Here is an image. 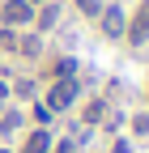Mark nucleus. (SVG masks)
Wrapping results in <instances>:
<instances>
[{"label":"nucleus","mask_w":149,"mask_h":153,"mask_svg":"<svg viewBox=\"0 0 149 153\" xmlns=\"http://www.w3.org/2000/svg\"><path fill=\"white\" fill-rule=\"evenodd\" d=\"M128 38H132V43H145V38H149V0H145L141 9H136V17H132V30H128Z\"/></svg>","instance_id":"20e7f679"},{"label":"nucleus","mask_w":149,"mask_h":153,"mask_svg":"<svg viewBox=\"0 0 149 153\" xmlns=\"http://www.w3.org/2000/svg\"><path fill=\"white\" fill-rule=\"evenodd\" d=\"M47 149H51V136H47V128H39V132L26 140V149H22V153H47Z\"/></svg>","instance_id":"39448f33"},{"label":"nucleus","mask_w":149,"mask_h":153,"mask_svg":"<svg viewBox=\"0 0 149 153\" xmlns=\"http://www.w3.org/2000/svg\"><path fill=\"white\" fill-rule=\"evenodd\" d=\"M55 153H72V140H64V145H55Z\"/></svg>","instance_id":"9b49d317"},{"label":"nucleus","mask_w":149,"mask_h":153,"mask_svg":"<svg viewBox=\"0 0 149 153\" xmlns=\"http://www.w3.org/2000/svg\"><path fill=\"white\" fill-rule=\"evenodd\" d=\"M30 4H43V0H30Z\"/></svg>","instance_id":"ddd939ff"},{"label":"nucleus","mask_w":149,"mask_h":153,"mask_svg":"<svg viewBox=\"0 0 149 153\" xmlns=\"http://www.w3.org/2000/svg\"><path fill=\"white\" fill-rule=\"evenodd\" d=\"M72 72H77V60H60V64H55V76H60V81L72 76Z\"/></svg>","instance_id":"6e6552de"},{"label":"nucleus","mask_w":149,"mask_h":153,"mask_svg":"<svg viewBox=\"0 0 149 153\" xmlns=\"http://www.w3.org/2000/svg\"><path fill=\"white\" fill-rule=\"evenodd\" d=\"M77 89H81V85L72 81V76H64V81H55V85L47 89V102H43V106H47V111H64V106H72Z\"/></svg>","instance_id":"f257e3e1"},{"label":"nucleus","mask_w":149,"mask_h":153,"mask_svg":"<svg viewBox=\"0 0 149 153\" xmlns=\"http://www.w3.org/2000/svg\"><path fill=\"white\" fill-rule=\"evenodd\" d=\"M0 153H9V149H0Z\"/></svg>","instance_id":"4468645a"},{"label":"nucleus","mask_w":149,"mask_h":153,"mask_svg":"<svg viewBox=\"0 0 149 153\" xmlns=\"http://www.w3.org/2000/svg\"><path fill=\"white\" fill-rule=\"evenodd\" d=\"M85 119L98 123V119H102V102H89V106H85Z\"/></svg>","instance_id":"1a4fd4ad"},{"label":"nucleus","mask_w":149,"mask_h":153,"mask_svg":"<svg viewBox=\"0 0 149 153\" xmlns=\"http://www.w3.org/2000/svg\"><path fill=\"white\" fill-rule=\"evenodd\" d=\"M30 17H34L30 0H4V9H0V22H4V26H26Z\"/></svg>","instance_id":"f03ea898"},{"label":"nucleus","mask_w":149,"mask_h":153,"mask_svg":"<svg viewBox=\"0 0 149 153\" xmlns=\"http://www.w3.org/2000/svg\"><path fill=\"white\" fill-rule=\"evenodd\" d=\"M4 98H9V85H4V81H0V102H4Z\"/></svg>","instance_id":"f8f14e48"},{"label":"nucleus","mask_w":149,"mask_h":153,"mask_svg":"<svg viewBox=\"0 0 149 153\" xmlns=\"http://www.w3.org/2000/svg\"><path fill=\"white\" fill-rule=\"evenodd\" d=\"M17 123H22V115H17V111H13V115H4V119H0V132H13Z\"/></svg>","instance_id":"9d476101"},{"label":"nucleus","mask_w":149,"mask_h":153,"mask_svg":"<svg viewBox=\"0 0 149 153\" xmlns=\"http://www.w3.org/2000/svg\"><path fill=\"white\" fill-rule=\"evenodd\" d=\"M55 17H60V9H55V4H47V9L39 13V26H43V30H51V26H55Z\"/></svg>","instance_id":"423d86ee"},{"label":"nucleus","mask_w":149,"mask_h":153,"mask_svg":"<svg viewBox=\"0 0 149 153\" xmlns=\"http://www.w3.org/2000/svg\"><path fill=\"white\" fill-rule=\"evenodd\" d=\"M98 17H102V34H107V38H124V34H128V26H124V9H102Z\"/></svg>","instance_id":"7ed1b4c3"},{"label":"nucleus","mask_w":149,"mask_h":153,"mask_svg":"<svg viewBox=\"0 0 149 153\" xmlns=\"http://www.w3.org/2000/svg\"><path fill=\"white\" fill-rule=\"evenodd\" d=\"M77 9H81L85 17H98V13H102V0H77Z\"/></svg>","instance_id":"0eeeda50"}]
</instances>
